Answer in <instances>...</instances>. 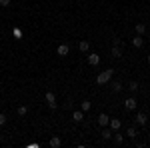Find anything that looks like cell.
Listing matches in <instances>:
<instances>
[{"instance_id":"cell-18","label":"cell","mask_w":150,"mask_h":148,"mask_svg":"<svg viewBox=\"0 0 150 148\" xmlns=\"http://www.w3.org/2000/svg\"><path fill=\"white\" fill-rule=\"evenodd\" d=\"M110 86H112V90H114V92H120V90H122V84H120L118 80H114V82H112Z\"/></svg>"},{"instance_id":"cell-11","label":"cell","mask_w":150,"mask_h":148,"mask_svg":"<svg viewBox=\"0 0 150 148\" xmlns=\"http://www.w3.org/2000/svg\"><path fill=\"white\" fill-rule=\"evenodd\" d=\"M56 52H58V56H66V54H68L70 52V48H68V44H60L56 48Z\"/></svg>"},{"instance_id":"cell-4","label":"cell","mask_w":150,"mask_h":148,"mask_svg":"<svg viewBox=\"0 0 150 148\" xmlns=\"http://www.w3.org/2000/svg\"><path fill=\"white\" fill-rule=\"evenodd\" d=\"M132 46H134V48H142V46H144V36L136 34L134 38H132Z\"/></svg>"},{"instance_id":"cell-26","label":"cell","mask_w":150,"mask_h":148,"mask_svg":"<svg viewBox=\"0 0 150 148\" xmlns=\"http://www.w3.org/2000/svg\"><path fill=\"white\" fill-rule=\"evenodd\" d=\"M148 64H150V54H148Z\"/></svg>"},{"instance_id":"cell-13","label":"cell","mask_w":150,"mask_h":148,"mask_svg":"<svg viewBox=\"0 0 150 148\" xmlns=\"http://www.w3.org/2000/svg\"><path fill=\"white\" fill-rule=\"evenodd\" d=\"M72 120H74V122H82V120H84V112H82V110H74V112H72Z\"/></svg>"},{"instance_id":"cell-5","label":"cell","mask_w":150,"mask_h":148,"mask_svg":"<svg viewBox=\"0 0 150 148\" xmlns=\"http://www.w3.org/2000/svg\"><path fill=\"white\" fill-rule=\"evenodd\" d=\"M108 126L112 128V132H118V130H120V126H122V122H120L118 118H110V122H108Z\"/></svg>"},{"instance_id":"cell-2","label":"cell","mask_w":150,"mask_h":148,"mask_svg":"<svg viewBox=\"0 0 150 148\" xmlns=\"http://www.w3.org/2000/svg\"><path fill=\"white\" fill-rule=\"evenodd\" d=\"M44 98H46L48 108H50V110H54V108H56V96H54V92H52V90H48Z\"/></svg>"},{"instance_id":"cell-9","label":"cell","mask_w":150,"mask_h":148,"mask_svg":"<svg viewBox=\"0 0 150 148\" xmlns=\"http://www.w3.org/2000/svg\"><path fill=\"white\" fill-rule=\"evenodd\" d=\"M48 146H50V148H60V146H62V140H60L58 136H52L50 140H48Z\"/></svg>"},{"instance_id":"cell-25","label":"cell","mask_w":150,"mask_h":148,"mask_svg":"<svg viewBox=\"0 0 150 148\" xmlns=\"http://www.w3.org/2000/svg\"><path fill=\"white\" fill-rule=\"evenodd\" d=\"M112 44H114V46H120V38H112Z\"/></svg>"},{"instance_id":"cell-8","label":"cell","mask_w":150,"mask_h":148,"mask_svg":"<svg viewBox=\"0 0 150 148\" xmlns=\"http://www.w3.org/2000/svg\"><path fill=\"white\" fill-rule=\"evenodd\" d=\"M136 98H126V100H124V108H126V110H134V108H136Z\"/></svg>"},{"instance_id":"cell-14","label":"cell","mask_w":150,"mask_h":148,"mask_svg":"<svg viewBox=\"0 0 150 148\" xmlns=\"http://www.w3.org/2000/svg\"><path fill=\"white\" fill-rule=\"evenodd\" d=\"M78 50H80V52H88V50H90V44H88L86 40H80V42H78Z\"/></svg>"},{"instance_id":"cell-7","label":"cell","mask_w":150,"mask_h":148,"mask_svg":"<svg viewBox=\"0 0 150 148\" xmlns=\"http://www.w3.org/2000/svg\"><path fill=\"white\" fill-rule=\"evenodd\" d=\"M108 122H110V116L108 114H98V126H108Z\"/></svg>"},{"instance_id":"cell-27","label":"cell","mask_w":150,"mask_h":148,"mask_svg":"<svg viewBox=\"0 0 150 148\" xmlns=\"http://www.w3.org/2000/svg\"><path fill=\"white\" fill-rule=\"evenodd\" d=\"M0 12H2V6H0Z\"/></svg>"},{"instance_id":"cell-3","label":"cell","mask_w":150,"mask_h":148,"mask_svg":"<svg viewBox=\"0 0 150 148\" xmlns=\"http://www.w3.org/2000/svg\"><path fill=\"white\" fill-rule=\"evenodd\" d=\"M112 134H114V132H112V128H110V126H102L100 136H102L104 140H110V138H112Z\"/></svg>"},{"instance_id":"cell-28","label":"cell","mask_w":150,"mask_h":148,"mask_svg":"<svg viewBox=\"0 0 150 148\" xmlns=\"http://www.w3.org/2000/svg\"><path fill=\"white\" fill-rule=\"evenodd\" d=\"M148 42H150V36H148Z\"/></svg>"},{"instance_id":"cell-19","label":"cell","mask_w":150,"mask_h":148,"mask_svg":"<svg viewBox=\"0 0 150 148\" xmlns=\"http://www.w3.org/2000/svg\"><path fill=\"white\" fill-rule=\"evenodd\" d=\"M16 112H18V116H26V114H28V108H26V106H18Z\"/></svg>"},{"instance_id":"cell-10","label":"cell","mask_w":150,"mask_h":148,"mask_svg":"<svg viewBox=\"0 0 150 148\" xmlns=\"http://www.w3.org/2000/svg\"><path fill=\"white\" fill-rule=\"evenodd\" d=\"M88 64L90 66H98L100 64V56L98 54H88Z\"/></svg>"},{"instance_id":"cell-16","label":"cell","mask_w":150,"mask_h":148,"mask_svg":"<svg viewBox=\"0 0 150 148\" xmlns=\"http://www.w3.org/2000/svg\"><path fill=\"white\" fill-rule=\"evenodd\" d=\"M136 34H146V24H142V22H138L136 24Z\"/></svg>"},{"instance_id":"cell-21","label":"cell","mask_w":150,"mask_h":148,"mask_svg":"<svg viewBox=\"0 0 150 148\" xmlns=\"http://www.w3.org/2000/svg\"><path fill=\"white\" fill-rule=\"evenodd\" d=\"M12 34H14L16 40H20V38H22V30H20V28H14V30H12Z\"/></svg>"},{"instance_id":"cell-20","label":"cell","mask_w":150,"mask_h":148,"mask_svg":"<svg viewBox=\"0 0 150 148\" xmlns=\"http://www.w3.org/2000/svg\"><path fill=\"white\" fill-rule=\"evenodd\" d=\"M128 90H130V92H136V90H138V82H136V80H132V82L128 84Z\"/></svg>"},{"instance_id":"cell-22","label":"cell","mask_w":150,"mask_h":148,"mask_svg":"<svg viewBox=\"0 0 150 148\" xmlns=\"http://www.w3.org/2000/svg\"><path fill=\"white\" fill-rule=\"evenodd\" d=\"M114 142H116V144H122V142H124V136H122V134H116V132H114Z\"/></svg>"},{"instance_id":"cell-17","label":"cell","mask_w":150,"mask_h":148,"mask_svg":"<svg viewBox=\"0 0 150 148\" xmlns=\"http://www.w3.org/2000/svg\"><path fill=\"white\" fill-rule=\"evenodd\" d=\"M126 136L128 138H136V136H138V132H136V128H134V126H130V128L126 130Z\"/></svg>"},{"instance_id":"cell-6","label":"cell","mask_w":150,"mask_h":148,"mask_svg":"<svg viewBox=\"0 0 150 148\" xmlns=\"http://www.w3.org/2000/svg\"><path fill=\"white\" fill-rule=\"evenodd\" d=\"M134 120H136V124L144 126V124H146V122H148V116H146V114H144V112H138V114H136V118H134Z\"/></svg>"},{"instance_id":"cell-12","label":"cell","mask_w":150,"mask_h":148,"mask_svg":"<svg viewBox=\"0 0 150 148\" xmlns=\"http://www.w3.org/2000/svg\"><path fill=\"white\" fill-rule=\"evenodd\" d=\"M110 56H112V58H122V48H120V46H112Z\"/></svg>"},{"instance_id":"cell-24","label":"cell","mask_w":150,"mask_h":148,"mask_svg":"<svg viewBox=\"0 0 150 148\" xmlns=\"http://www.w3.org/2000/svg\"><path fill=\"white\" fill-rule=\"evenodd\" d=\"M8 4H10V0H0V6H2V8H4V6H8Z\"/></svg>"},{"instance_id":"cell-1","label":"cell","mask_w":150,"mask_h":148,"mask_svg":"<svg viewBox=\"0 0 150 148\" xmlns=\"http://www.w3.org/2000/svg\"><path fill=\"white\" fill-rule=\"evenodd\" d=\"M112 72H114V70L112 68H108V70H104V72H100V74H98V76H96V82H98V84H108V82H110V78H112Z\"/></svg>"},{"instance_id":"cell-23","label":"cell","mask_w":150,"mask_h":148,"mask_svg":"<svg viewBox=\"0 0 150 148\" xmlns=\"http://www.w3.org/2000/svg\"><path fill=\"white\" fill-rule=\"evenodd\" d=\"M6 120H8V118H6V114H0V126L6 124Z\"/></svg>"},{"instance_id":"cell-15","label":"cell","mask_w":150,"mask_h":148,"mask_svg":"<svg viewBox=\"0 0 150 148\" xmlns=\"http://www.w3.org/2000/svg\"><path fill=\"white\" fill-rule=\"evenodd\" d=\"M90 108H92V102H90V100H84V102H80V110H82V112H88Z\"/></svg>"}]
</instances>
